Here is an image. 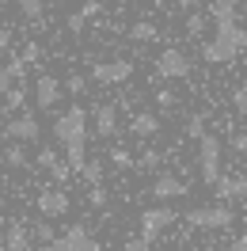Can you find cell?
I'll return each mask as SVG.
<instances>
[{"label":"cell","mask_w":247,"mask_h":251,"mask_svg":"<svg viewBox=\"0 0 247 251\" xmlns=\"http://www.w3.org/2000/svg\"><path fill=\"white\" fill-rule=\"evenodd\" d=\"M53 137H57V145L69 152L65 164H69L73 172H80L84 160H88V149H84V145H88V114H84V107H69L65 110L61 118L53 122Z\"/></svg>","instance_id":"cell-1"},{"label":"cell","mask_w":247,"mask_h":251,"mask_svg":"<svg viewBox=\"0 0 247 251\" xmlns=\"http://www.w3.org/2000/svg\"><path fill=\"white\" fill-rule=\"evenodd\" d=\"M247 46V31L236 23V19H217V34L201 46V57L209 65H224V61H236Z\"/></svg>","instance_id":"cell-2"},{"label":"cell","mask_w":247,"mask_h":251,"mask_svg":"<svg viewBox=\"0 0 247 251\" xmlns=\"http://www.w3.org/2000/svg\"><path fill=\"white\" fill-rule=\"evenodd\" d=\"M198 168H201V183L205 187H213L221 179V137H213V133L198 137Z\"/></svg>","instance_id":"cell-3"},{"label":"cell","mask_w":247,"mask_h":251,"mask_svg":"<svg viewBox=\"0 0 247 251\" xmlns=\"http://www.w3.org/2000/svg\"><path fill=\"white\" fill-rule=\"evenodd\" d=\"M232 221H236V213H232L228 205L221 202V205H201V209H190L186 213V225L190 228H232Z\"/></svg>","instance_id":"cell-4"},{"label":"cell","mask_w":247,"mask_h":251,"mask_svg":"<svg viewBox=\"0 0 247 251\" xmlns=\"http://www.w3.org/2000/svg\"><path fill=\"white\" fill-rule=\"evenodd\" d=\"M175 221H179V213H175L171 205H156V209H145V213H141V240H145V244H152L156 236L164 232V228H171Z\"/></svg>","instance_id":"cell-5"},{"label":"cell","mask_w":247,"mask_h":251,"mask_svg":"<svg viewBox=\"0 0 247 251\" xmlns=\"http://www.w3.org/2000/svg\"><path fill=\"white\" fill-rule=\"evenodd\" d=\"M156 73L164 80H183V76H190V57H186L183 50L168 46L160 57H156Z\"/></svg>","instance_id":"cell-6"},{"label":"cell","mask_w":247,"mask_h":251,"mask_svg":"<svg viewBox=\"0 0 247 251\" xmlns=\"http://www.w3.org/2000/svg\"><path fill=\"white\" fill-rule=\"evenodd\" d=\"M49 248H53V251H99V244L88 236L84 225H73V228H65L61 236H53Z\"/></svg>","instance_id":"cell-7"},{"label":"cell","mask_w":247,"mask_h":251,"mask_svg":"<svg viewBox=\"0 0 247 251\" xmlns=\"http://www.w3.org/2000/svg\"><path fill=\"white\" fill-rule=\"evenodd\" d=\"M133 76V61H95L92 65V80L95 84H122V80Z\"/></svg>","instance_id":"cell-8"},{"label":"cell","mask_w":247,"mask_h":251,"mask_svg":"<svg viewBox=\"0 0 247 251\" xmlns=\"http://www.w3.org/2000/svg\"><path fill=\"white\" fill-rule=\"evenodd\" d=\"M34 99H38V110H49L57 107V99H61V80L42 73V76L34 80Z\"/></svg>","instance_id":"cell-9"},{"label":"cell","mask_w":247,"mask_h":251,"mask_svg":"<svg viewBox=\"0 0 247 251\" xmlns=\"http://www.w3.org/2000/svg\"><path fill=\"white\" fill-rule=\"evenodd\" d=\"M38 213L42 217H61V213H69V194H65L61 187H49L38 194Z\"/></svg>","instance_id":"cell-10"},{"label":"cell","mask_w":247,"mask_h":251,"mask_svg":"<svg viewBox=\"0 0 247 251\" xmlns=\"http://www.w3.org/2000/svg\"><path fill=\"white\" fill-rule=\"evenodd\" d=\"M4 137H12V141H38V118H34V114L12 118L8 129H4Z\"/></svg>","instance_id":"cell-11"},{"label":"cell","mask_w":247,"mask_h":251,"mask_svg":"<svg viewBox=\"0 0 247 251\" xmlns=\"http://www.w3.org/2000/svg\"><path fill=\"white\" fill-rule=\"evenodd\" d=\"M217 198L221 202H240V198H247V179H240V175H221L213 183Z\"/></svg>","instance_id":"cell-12"},{"label":"cell","mask_w":247,"mask_h":251,"mask_svg":"<svg viewBox=\"0 0 247 251\" xmlns=\"http://www.w3.org/2000/svg\"><path fill=\"white\" fill-rule=\"evenodd\" d=\"M95 133L99 137H114L118 133V107L114 103H99L95 107Z\"/></svg>","instance_id":"cell-13"},{"label":"cell","mask_w":247,"mask_h":251,"mask_svg":"<svg viewBox=\"0 0 247 251\" xmlns=\"http://www.w3.org/2000/svg\"><path fill=\"white\" fill-rule=\"evenodd\" d=\"M129 133L133 137H156L160 133V118H156L152 110H137L133 122H129Z\"/></svg>","instance_id":"cell-14"},{"label":"cell","mask_w":247,"mask_h":251,"mask_svg":"<svg viewBox=\"0 0 247 251\" xmlns=\"http://www.w3.org/2000/svg\"><path fill=\"white\" fill-rule=\"evenodd\" d=\"M186 194V183H179L175 175H160L152 183V198H183Z\"/></svg>","instance_id":"cell-15"},{"label":"cell","mask_w":247,"mask_h":251,"mask_svg":"<svg viewBox=\"0 0 247 251\" xmlns=\"http://www.w3.org/2000/svg\"><path fill=\"white\" fill-rule=\"evenodd\" d=\"M31 244H34L31 228H27V225H12V228H8V240H4V251H31Z\"/></svg>","instance_id":"cell-16"},{"label":"cell","mask_w":247,"mask_h":251,"mask_svg":"<svg viewBox=\"0 0 247 251\" xmlns=\"http://www.w3.org/2000/svg\"><path fill=\"white\" fill-rule=\"evenodd\" d=\"M23 69H27L23 61H12V65L0 69V95H8V88H12L16 80H23Z\"/></svg>","instance_id":"cell-17"},{"label":"cell","mask_w":247,"mask_h":251,"mask_svg":"<svg viewBox=\"0 0 247 251\" xmlns=\"http://www.w3.org/2000/svg\"><path fill=\"white\" fill-rule=\"evenodd\" d=\"M129 38H133V42H156V38H160V31H156V23L141 19V23H133V27H129Z\"/></svg>","instance_id":"cell-18"},{"label":"cell","mask_w":247,"mask_h":251,"mask_svg":"<svg viewBox=\"0 0 247 251\" xmlns=\"http://www.w3.org/2000/svg\"><path fill=\"white\" fill-rule=\"evenodd\" d=\"M209 16H213V23L217 19H236V4L232 0H213L209 4Z\"/></svg>","instance_id":"cell-19"},{"label":"cell","mask_w":247,"mask_h":251,"mask_svg":"<svg viewBox=\"0 0 247 251\" xmlns=\"http://www.w3.org/2000/svg\"><path fill=\"white\" fill-rule=\"evenodd\" d=\"M12 4H16L27 19H42V8H46V0H12Z\"/></svg>","instance_id":"cell-20"},{"label":"cell","mask_w":247,"mask_h":251,"mask_svg":"<svg viewBox=\"0 0 247 251\" xmlns=\"http://www.w3.org/2000/svg\"><path fill=\"white\" fill-rule=\"evenodd\" d=\"M4 164H8V168H27V152H23L19 145H8V149H4Z\"/></svg>","instance_id":"cell-21"},{"label":"cell","mask_w":247,"mask_h":251,"mask_svg":"<svg viewBox=\"0 0 247 251\" xmlns=\"http://www.w3.org/2000/svg\"><path fill=\"white\" fill-rule=\"evenodd\" d=\"M80 175H84V179H88V183H103V164H99V160H84V168H80Z\"/></svg>","instance_id":"cell-22"},{"label":"cell","mask_w":247,"mask_h":251,"mask_svg":"<svg viewBox=\"0 0 247 251\" xmlns=\"http://www.w3.org/2000/svg\"><path fill=\"white\" fill-rule=\"evenodd\" d=\"M201 31H205V16H198V8H194V12L186 16V34H194V38H198Z\"/></svg>","instance_id":"cell-23"},{"label":"cell","mask_w":247,"mask_h":251,"mask_svg":"<svg viewBox=\"0 0 247 251\" xmlns=\"http://www.w3.org/2000/svg\"><path fill=\"white\" fill-rule=\"evenodd\" d=\"M107 187H103V183H95L92 187V194H88V202H92V209H103V205H107Z\"/></svg>","instance_id":"cell-24"},{"label":"cell","mask_w":247,"mask_h":251,"mask_svg":"<svg viewBox=\"0 0 247 251\" xmlns=\"http://www.w3.org/2000/svg\"><path fill=\"white\" fill-rule=\"evenodd\" d=\"M160 160H164V156H160L156 149H148V152H145L137 164H141V172H156V168H160Z\"/></svg>","instance_id":"cell-25"},{"label":"cell","mask_w":247,"mask_h":251,"mask_svg":"<svg viewBox=\"0 0 247 251\" xmlns=\"http://www.w3.org/2000/svg\"><path fill=\"white\" fill-rule=\"evenodd\" d=\"M23 103H27V88H16V84H12V88H8V107H23Z\"/></svg>","instance_id":"cell-26"},{"label":"cell","mask_w":247,"mask_h":251,"mask_svg":"<svg viewBox=\"0 0 247 251\" xmlns=\"http://www.w3.org/2000/svg\"><path fill=\"white\" fill-rule=\"evenodd\" d=\"M84 88H88V80L80 76V73H73V76H69V84H65V92H69V95H84Z\"/></svg>","instance_id":"cell-27"},{"label":"cell","mask_w":247,"mask_h":251,"mask_svg":"<svg viewBox=\"0 0 247 251\" xmlns=\"http://www.w3.org/2000/svg\"><path fill=\"white\" fill-rule=\"evenodd\" d=\"M186 133H190V137H194V141H198L201 133H205V118H201V114H194V118H190V122H186Z\"/></svg>","instance_id":"cell-28"},{"label":"cell","mask_w":247,"mask_h":251,"mask_svg":"<svg viewBox=\"0 0 247 251\" xmlns=\"http://www.w3.org/2000/svg\"><path fill=\"white\" fill-rule=\"evenodd\" d=\"M110 160H114V168H133V156L125 149H110Z\"/></svg>","instance_id":"cell-29"},{"label":"cell","mask_w":247,"mask_h":251,"mask_svg":"<svg viewBox=\"0 0 247 251\" xmlns=\"http://www.w3.org/2000/svg\"><path fill=\"white\" fill-rule=\"evenodd\" d=\"M49 175H53V183H69V175H73V168H69V164H61V160H57V164L49 168Z\"/></svg>","instance_id":"cell-30"},{"label":"cell","mask_w":247,"mask_h":251,"mask_svg":"<svg viewBox=\"0 0 247 251\" xmlns=\"http://www.w3.org/2000/svg\"><path fill=\"white\" fill-rule=\"evenodd\" d=\"M53 164H57V152H53V149H38V168H53Z\"/></svg>","instance_id":"cell-31"},{"label":"cell","mask_w":247,"mask_h":251,"mask_svg":"<svg viewBox=\"0 0 247 251\" xmlns=\"http://www.w3.org/2000/svg\"><path fill=\"white\" fill-rule=\"evenodd\" d=\"M31 236L38 240V244H53V228H49V225H38V228H31Z\"/></svg>","instance_id":"cell-32"},{"label":"cell","mask_w":247,"mask_h":251,"mask_svg":"<svg viewBox=\"0 0 247 251\" xmlns=\"http://www.w3.org/2000/svg\"><path fill=\"white\" fill-rule=\"evenodd\" d=\"M84 23H88V16H84V12H73V16H69V31L80 34V31H84Z\"/></svg>","instance_id":"cell-33"},{"label":"cell","mask_w":247,"mask_h":251,"mask_svg":"<svg viewBox=\"0 0 247 251\" xmlns=\"http://www.w3.org/2000/svg\"><path fill=\"white\" fill-rule=\"evenodd\" d=\"M232 103H236V110L247 118V92H244V88H236V92H232Z\"/></svg>","instance_id":"cell-34"},{"label":"cell","mask_w":247,"mask_h":251,"mask_svg":"<svg viewBox=\"0 0 247 251\" xmlns=\"http://www.w3.org/2000/svg\"><path fill=\"white\" fill-rule=\"evenodd\" d=\"M156 103L168 110V107H175V95H171V92H156Z\"/></svg>","instance_id":"cell-35"},{"label":"cell","mask_w":247,"mask_h":251,"mask_svg":"<svg viewBox=\"0 0 247 251\" xmlns=\"http://www.w3.org/2000/svg\"><path fill=\"white\" fill-rule=\"evenodd\" d=\"M122 251H148V244L137 236V240H125V248H122Z\"/></svg>","instance_id":"cell-36"},{"label":"cell","mask_w":247,"mask_h":251,"mask_svg":"<svg viewBox=\"0 0 247 251\" xmlns=\"http://www.w3.org/2000/svg\"><path fill=\"white\" fill-rule=\"evenodd\" d=\"M232 149H236V152H247V137H244V133H236V137H232Z\"/></svg>","instance_id":"cell-37"},{"label":"cell","mask_w":247,"mask_h":251,"mask_svg":"<svg viewBox=\"0 0 247 251\" xmlns=\"http://www.w3.org/2000/svg\"><path fill=\"white\" fill-rule=\"evenodd\" d=\"M38 53H42V50L31 42V46H27V53H23V65H27V61H38Z\"/></svg>","instance_id":"cell-38"},{"label":"cell","mask_w":247,"mask_h":251,"mask_svg":"<svg viewBox=\"0 0 247 251\" xmlns=\"http://www.w3.org/2000/svg\"><path fill=\"white\" fill-rule=\"evenodd\" d=\"M175 4H179V8H183V12H194V8H198L201 0H175Z\"/></svg>","instance_id":"cell-39"},{"label":"cell","mask_w":247,"mask_h":251,"mask_svg":"<svg viewBox=\"0 0 247 251\" xmlns=\"http://www.w3.org/2000/svg\"><path fill=\"white\" fill-rule=\"evenodd\" d=\"M80 12H84V16L92 19V16H95V12H99V4H95V0H88V4H84V8H80Z\"/></svg>","instance_id":"cell-40"},{"label":"cell","mask_w":247,"mask_h":251,"mask_svg":"<svg viewBox=\"0 0 247 251\" xmlns=\"http://www.w3.org/2000/svg\"><path fill=\"white\" fill-rule=\"evenodd\" d=\"M0 50H12V34L4 31V27H0Z\"/></svg>","instance_id":"cell-41"},{"label":"cell","mask_w":247,"mask_h":251,"mask_svg":"<svg viewBox=\"0 0 247 251\" xmlns=\"http://www.w3.org/2000/svg\"><path fill=\"white\" fill-rule=\"evenodd\" d=\"M232 251H247V236H240V240H232Z\"/></svg>","instance_id":"cell-42"},{"label":"cell","mask_w":247,"mask_h":251,"mask_svg":"<svg viewBox=\"0 0 247 251\" xmlns=\"http://www.w3.org/2000/svg\"><path fill=\"white\" fill-rule=\"evenodd\" d=\"M53 4H65V0H53Z\"/></svg>","instance_id":"cell-43"},{"label":"cell","mask_w":247,"mask_h":251,"mask_svg":"<svg viewBox=\"0 0 247 251\" xmlns=\"http://www.w3.org/2000/svg\"><path fill=\"white\" fill-rule=\"evenodd\" d=\"M118 4H129V0H118Z\"/></svg>","instance_id":"cell-44"},{"label":"cell","mask_w":247,"mask_h":251,"mask_svg":"<svg viewBox=\"0 0 247 251\" xmlns=\"http://www.w3.org/2000/svg\"><path fill=\"white\" fill-rule=\"evenodd\" d=\"M244 57H247V46H244Z\"/></svg>","instance_id":"cell-45"},{"label":"cell","mask_w":247,"mask_h":251,"mask_svg":"<svg viewBox=\"0 0 247 251\" xmlns=\"http://www.w3.org/2000/svg\"><path fill=\"white\" fill-rule=\"evenodd\" d=\"M0 141H4V133H0Z\"/></svg>","instance_id":"cell-46"},{"label":"cell","mask_w":247,"mask_h":251,"mask_svg":"<svg viewBox=\"0 0 247 251\" xmlns=\"http://www.w3.org/2000/svg\"><path fill=\"white\" fill-rule=\"evenodd\" d=\"M244 156H247V152H244Z\"/></svg>","instance_id":"cell-47"}]
</instances>
